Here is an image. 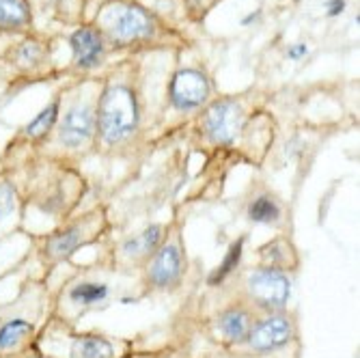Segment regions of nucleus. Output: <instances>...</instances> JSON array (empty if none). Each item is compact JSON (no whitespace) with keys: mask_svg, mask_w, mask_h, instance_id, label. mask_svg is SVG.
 <instances>
[{"mask_svg":"<svg viewBox=\"0 0 360 358\" xmlns=\"http://www.w3.org/2000/svg\"><path fill=\"white\" fill-rule=\"evenodd\" d=\"M58 117V104H50L46 110H41L35 119H32L26 127V134L28 136H41L44 132H48V129L54 125Z\"/></svg>","mask_w":360,"mask_h":358,"instance_id":"nucleus-17","label":"nucleus"},{"mask_svg":"<svg viewBox=\"0 0 360 358\" xmlns=\"http://www.w3.org/2000/svg\"><path fill=\"white\" fill-rule=\"evenodd\" d=\"M242 246H244V240H238L231 248H229V252H226V257H224V262H222V266L214 272V276L210 279V283L212 285H218L229 272H231L236 266H238V262H240V257H242Z\"/></svg>","mask_w":360,"mask_h":358,"instance_id":"nucleus-19","label":"nucleus"},{"mask_svg":"<svg viewBox=\"0 0 360 358\" xmlns=\"http://www.w3.org/2000/svg\"><path fill=\"white\" fill-rule=\"evenodd\" d=\"M181 274V255H179V248L175 244H169L165 246L158 257L153 259V266L149 270V276L155 285L165 287L173 281H177Z\"/></svg>","mask_w":360,"mask_h":358,"instance_id":"nucleus-9","label":"nucleus"},{"mask_svg":"<svg viewBox=\"0 0 360 358\" xmlns=\"http://www.w3.org/2000/svg\"><path fill=\"white\" fill-rule=\"evenodd\" d=\"M343 7H345L343 0H330V5H328V13H330V15H339V13L343 11Z\"/></svg>","mask_w":360,"mask_h":358,"instance_id":"nucleus-23","label":"nucleus"},{"mask_svg":"<svg viewBox=\"0 0 360 358\" xmlns=\"http://www.w3.org/2000/svg\"><path fill=\"white\" fill-rule=\"evenodd\" d=\"M242 125V110L233 102H218L207 110L205 127L212 141L216 143H233L238 129Z\"/></svg>","mask_w":360,"mask_h":358,"instance_id":"nucleus-5","label":"nucleus"},{"mask_svg":"<svg viewBox=\"0 0 360 358\" xmlns=\"http://www.w3.org/2000/svg\"><path fill=\"white\" fill-rule=\"evenodd\" d=\"M30 335V326L24 319H13L0 328V350H13Z\"/></svg>","mask_w":360,"mask_h":358,"instance_id":"nucleus-13","label":"nucleus"},{"mask_svg":"<svg viewBox=\"0 0 360 358\" xmlns=\"http://www.w3.org/2000/svg\"><path fill=\"white\" fill-rule=\"evenodd\" d=\"M30 20L26 0H0V28H20Z\"/></svg>","mask_w":360,"mask_h":358,"instance_id":"nucleus-11","label":"nucleus"},{"mask_svg":"<svg viewBox=\"0 0 360 358\" xmlns=\"http://www.w3.org/2000/svg\"><path fill=\"white\" fill-rule=\"evenodd\" d=\"M293 335L291 321L287 317H268L264 321H259L255 328L248 333V345L257 352H268L274 347L285 345Z\"/></svg>","mask_w":360,"mask_h":358,"instance_id":"nucleus-6","label":"nucleus"},{"mask_svg":"<svg viewBox=\"0 0 360 358\" xmlns=\"http://www.w3.org/2000/svg\"><path fill=\"white\" fill-rule=\"evenodd\" d=\"M210 95L207 78L201 72L184 70L173 78L171 84V100L177 108H194L201 106Z\"/></svg>","mask_w":360,"mask_h":358,"instance_id":"nucleus-4","label":"nucleus"},{"mask_svg":"<svg viewBox=\"0 0 360 358\" xmlns=\"http://www.w3.org/2000/svg\"><path fill=\"white\" fill-rule=\"evenodd\" d=\"M220 333L229 339V341H242L248 337L250 328H252V317L248 311L244 309H229L226 313H222L220 317Z\"/></svg>","mask_w":360,"mask_h":358,"instance_id":"nucleus-10","label":"nucleus"},{"mask_svg":"<svg viewBox=\"0 0 360 358\" xmlns=\"http://www.w3.org/2000/svg\"><path fill=\"white\" fill-rule=\"evenodd\" d=\"M139 121L134 93L127 87H112L100 102V134L106 143H119L134 132Z\"/></svg>","mask_w":360,"mask_h":358,"instance_id":"nucleus-1","label":"nucleus"},{"mask_svg":"<svg viewBox=\"0 0 360 358\" xmlns=\"http://www.w3.org/2000/svg\"><path fill=\"white\" fill-rule=\"evenodd\" d=\"M248 289H250V296L261 307L278 309L287 302L291 285L283 272L274 268H259L248 276Z\"/></svg>","mask_w":360,"mask_h":358,"instance_id":"nucleus-3","label":"nucleus"},{"mask_svg":"<svg viewBox=\"0 0 360 358\" xmlns=\"http://www.w3.org/2000/svg\"><path fill=\"white\" fill-rule=\"evenodd\" d=\"M115 350L108 341H104L102 337H80L74 343V358H112Z\"/></svg>","mask_w":360,"mask_h":358,"instance_id":"nucleus-12","label":"nucleus"},{"mask_svg":"<svg viewBox=\"0 0 360 358\" xmlns=\"http://www.w3.org/2000/svg\"><path fill=\"white\" fill-rule=\"evenodd\" d=\"M106 35L119 44H129L151 35V18L145 9L129 3H112L97 18Z\"/></svg>","mask_w":360,"mask_h":358,"instance_id":"nucleus-2","label":"nucleus"},{"mask_svg":"<svg viewBox=\"0 0 360 358\" xmlns=\"http://www.w3.org/2000/svg\"><path fill=\"white\" fill-rule=\"evenodd\" d=\"M248 216H250V220H255V222L270 224V222L278 220L281 210H278V205L274 203V199H270V197H259V199H255L252 205L248 207Z\"/></svg>","mask_w":360,"mask_h":358,"instance_id":"nucleus-15","label":"nucleus"},{"mask_svg":"<svg viewBox=\"0 0 360 358\" xmlns=\"http://www.w3.org/2000/svg\"><path fill=\"white\" fill-rule=\"evenodd\" d=\"M72 50H74V58H76L78 68H84V70L95 68V65L100 63L102 50H104L100 32L93 30V28L76 30L74 37H72Z\"/></svg>","mask_w":360,"mask_h":358,"instance_id":"nucleus-8","label":"nucleus"},{"mask_svg":"<svg viewBox=\"0 0 360 358\" xmlns=\"http://www.w3.org/2000/svg\"><path fill=\"white\" fill-rule=\"evenodd\" d=\"M307 52H309V50H307V46H304V44H298V46H293V48L289 50V58L298 60V58H302Z\"/></svg>","mask_w":360,"mask_h":358,"instance_id":"nucleus-22","label":"nucleus"},{"mask_svg":"<svg viewBox=\"0 0 360 358\" xmlns=\"http://www.w3.org/2000/svg\"><path fill=\"white\" fill-rule=\"evenodd\" d=\"M18 58H22V63L32 65V63H35V60L39 58V46H37V44H32V41L22 44L20 50H18Z\"/></svg>","mask_w":360,"mask_h":358,"instance_id":"nucleus-21","label":"nucleus"},{"mask_svg":"<svg viewBox=\"0 0 360 358\" xmlns=\"http://www.w3.org/2000/svg\"><path fill=\"white\" fill-rule=\"evenodd\" d=\"M95 127V117L89 106H76L63 119L60 127V141L68 147H80L84 145Z\"/></svg>","mask_w":360,"mask_h":358,"instance_id":"nucleus-7","label":"nucleus"},{"mask_svg":"<svg viewBox=\"0 0 360 358\" xmlns=\"http://www.w3.org/2000/svg\"><path fill=\"white\" fill-rule=\"evenodd\" d=\"M160 238H162V226L153 224L149 229H145L141 236H136L134 240H129L125 244V252L127 255H147L160 244Z\"/></svg>","mask_w":360,"mask_h":358,"instance_id":"nucleus-14","label":"nucleus"},{"mask_svg":"<svg viewBox=\"0 0 360 358\" xmlns=\"http://www.w3.org/2000/svg\"><path fill=\"white\" fill-rule=\"evenodd\" d=\"M80 244V234L74 229V231H68V234H63V236H56L52 242H50V252L54 257H68L72 255Z\"/></svg>","mask_w":360,"mask_h":358,"instance_id":"nucleus-18","label":"nucleus"},{"mask_svg":"<svg viewBox=\"0 0 360 358\" xmlns=\"http://www.w3.org/2000/svg\"><path fill=\"white\" fill-rule=\"evenodd\" d=\"M15 207V194H13V188L9 184H3L0 186V218H7L11 216Z\"/></svg>","mask_w":360,"mask_h":358,"instance_id":"nucleus-20","label":"nucleus"},{"mask_svg":"<svg viewBox=\"0 0 360 358\" xmlns=\"http://www.w3.org/2000/svg\"><path fill=\"white\" fill-rule=\"evenodd\" d=\"M108 294V287L100 285V283H80L72 289V300L80 302V305H95L104 300Z\"/></svg>","mask_w":360,"mask_h":358,"instance_id":"nucleus-16","label":"nucleus"}]
</instances>
